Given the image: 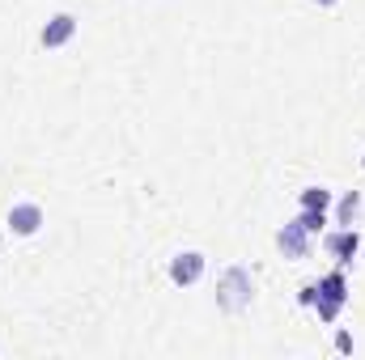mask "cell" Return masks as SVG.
Wrapping results in <instances>:
<instances>
[{
  "label": "cell",
  "instance_id": "10",
  "mask_svg": "<svg viewBox=\"0 0 365 360\" xmlns=\"http://www.w3.org/2000/svg\"><path fill=\"white\" fill-rule=\"evenodd\" d=\"M297 221H302V229L314 238V233H323V225H327V212H302Z\"/></svg>",
  "mask_w": 365,
  "mask_h": 360
},
{
  "label": "cell",
  "instance_id": "5",
  "mask_svg": "<svg viewBox=\"0 0 365 360\" xmlns=\"http://www.w3.org/2000/svg\"><path fill=\"white\" fill-rule=\"evenodd\" d=\"M73 34H77V17H73V13H56V17L43 26L38 43H43V47H64V43H73Z\"/></svg>",
  "mask_w": 365,
  "mask_h": 360
},
{
  "label": "cell",
  "instance_id": "2",
  "mask_svg": "<svg viewBox=\"0 0 365 360\" xmlns=\"http://www.w3.org/2000/svg\"><path fill=\"white\" fill-rule=\"evenodd\" d=\"M344 301H349V280H344V271H327L319 284H314V309H319V318L323 322H336L340 318V309H344Z\"/></svg>",
  "mask_w": 365,
  "mask_h": 360
},
{
  "label": "cell",
  "instance_id": "9",
  "mask_svg": "<svg viewBox=\"0 0 365 360\" xmlns=\"http://www.w3.org/2000/svg\"><path fill=\"white\" fill-rule=\"evenodd\" d=\"M357 208H361V195H357V191H353V195H344V199H340V225H353Z\"/></svg>",
  "mask_w": 365,
  "mask_h": 360
},
{
  "label": "cell",
  "instance_id": "8",
  "mask_svg": "<svg viewBox=\"0 0 365 360\" xmlns=\"http://www.w3.org/2000/svg\"><path fill=\"white\" fill-rule=\"evenodd\" d=\"M297 203H302V212H327L331 208V191L327 186H306Z\"/></svg>",
  "mask_w": 365,
  "mask_h": 360
},
{
  "label": "cell",
  "instance_id": "6",
  "mask_svg": "<svg viewBox=\"0 0 365 360\" xmlns=\"http://www.w3.org/2000/svg\"><path fill=\"white\" fill-rule=\"evenodd\" d=\"M276 246H280L289 259H306V255H310V233L302 229V221H289V225L276 233Z\"/></svg>",
  "mask_w": 365,
  "mask_h": 360
},
{
  "label": "cell",
  "instance_id": "11",
  "mask_svg": "<svg viewBox=\"0 0 365 360\" xmlns=\"http://www.w3.org/2000/svg\"><path fill=\"white\" fill-rule=\"evenodd\" d=\"M314 4H323V9H331V4H340V0H314Z\"/></svg>",
  "mask_w": 365,
  "mask_h": 360
},
{
  "label": "cell",
  "instance_id": "1",
  "mask_svg": "<svg viewBox=\"0 0 365 360\" xmlns=\"http://www.w3.org/2000/svg\"><path fill=\"white\" fill-rule=\"evenodd\" d=\"M251 297H255V280L242 263H234V268H225L217 275V305L225 314H242L251 305Z\"/></svg>",
  "mask_w": 365,
  "mask_h": 360
},
{
  "label": "cell",
  "instance_id": "4",
  "mask_svg": "<svg viewBox=\"0 0 365 360\" xmlns=\"http://www.w3.org/2000/svg\"><path fill=\"white\" fill-rule=\"evenodd\" d=\"M204 268H208V263H204V255H200V250H182V255L170 259V280L182 284V288H191V284H200Z\"/></svg>",
  "mask_w": 365,
  "mask_h": 360
},
{
  "label": "cell",
  "instance_id": "3",
  "mask_svg": "<svg viewBox=\"0 0 365 360\" xmlns=\"http://www.w3.org/2000/svg\"><path fill=\"white\" fill-rule=\"evenodd\" d=\"M38 225H43V208H38V203L21 199V203H13V208H9V229H13L17 238H34V233H38Z\"/></svg>",
  "mask_w": 365,
  "mask_h": 360
},
{
  "label": "cell",
  "instance_id": "7",
  "mask_svg": "<svg viewBox=\"0 0 365 360\" xmlns=\"http://www.w3.org/2000/svg\"><path fill=\"white\" fill-rule=\"evenodd\" d=\"M357 250H361V233H357L353 225H344L340 233H327V255H331L336 263H353Z\"/></svg>",
  "mask_w": 365,
  "mask_h": 360
}]
</instances>
